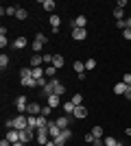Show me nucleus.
<instances>
[{
    "instance_id": "31",
    "label": "nucleus",
    "mask_w": 131,
    "mask_h": 146,
    "mask_svg": "<svg viewBox=\"0 0 131 146\" xmlns=\"http://www.w3.org/2000/svg\"><path fill=\"white\" fill-rule=\"evenodd\" d=\"M72 103H74V107L83 105V96H81V94H74V96H72Z\"/></svg>"
},
{
    "instance_id": "24",
    "label": "nucleus",
    "mask_w": 131,
    "mask_h": 146,
    "mask_svg": "<svg viewBox=\"0 0 131 146\" xmlns=\"http://www.w3.org/2000/svg\"><path fill=\"white\" fill-rule=\"evenodd\" d=\"M44 72H46V76L55 79V74H57V68H55V66H46V68H44Z\"/></svg>"
},
{
    "instance_id": "46",
    "label": "nucleus",
    "mask_w": 131,
    "mask_h": 146,
    "mask_svg": "<svg viewBox=\"0 0 131 146\" xmlns=\"http://www.w3.org/2000/svg\"><path fill=\"white\" fill-rule=\"evenodd\" d=\"M46 146H57V144H55V140H48V144H46Z\"/></svg>"
},
{
    "instance_id": "18",
    "label": "nucleus",
    "mask_w": 131,
    "mask_h": 146,
    "mask_svg": "<svg viewBox=\"0 0 131 146\" xmlns=\"http://www.w3.org/2000/svg\"><path fill=\"white\" fill-rule=\"evenodd\" d=\"M85 37H87V31L85 29H72V39L81 42V39H85Z\"/></svg>"
},
{
    "instance_id": "30",
    "label": "nucleus",
    "mask_w": 131,
    "mask_h": 146,
    "mask_svg": "<svg viewBox=\"0 0 131 146\" xmlns=\"http://www.w3.org/2000/svg\"><path fill=\"white\" fill-rule=\"evenodd\" d=\"M15 18H18V20H26V18H29V11H26V9H18Z\"/></svg>"
},
{
    "instance_id": "40",
    "label": "nucleus",
    "mask_w": 131,
    "mask_h": 146,
    "mask_svg": "<svg viewBox=\"0 0 131 146\" xmlns=\"http://www.w3.org/2000/svg\"><path fill=\"white\" fill-rule=\"evenodd\" d=\"M122 37H125L127 42H131V29H127V31H122Z\"/></svg>"
},
{
    "instance_id": "7",
    "label": "nucleus",
    "mask_w": 131,
    "mask_h": 146,
    "mask_svg": "<svg viewBox=\"0 0 131 146\" xmlns=\"http://www.w3.org/2000/svg\"><path fill=\"white\" fill-rule=\"evenodd\" d=\"M74 72H76V76H79L81 81L85 79V76H87V74H85L87 72V70H85V61H79V59L74 61Z\"/></svg>"
},
{
    "instance_id": "6",
    "label": "nucleus",
    "mask_w": 131,
    "mask_h": 146,
    "mask_svg": "<svg viewBox=\"0 0 131 146\" xmlns=\"http://www.w3.org/2000/svg\"><path fill=\"white\" fill-rule=\"evenodd\" d=\"M57 83H59L57 79H48V85H46V87H42V96H44V98L53 96V94H55V87H57Z\"/></svg>"
},
{
    "instance_id": "17",
    "label": "nucleus",
    "mask_w": 131,
    "mask_h": 146,
    "mask_svg": "<svg viewBox=\"0 0 131 146\" xmlns=\"http://www.w3.org/2000/svg\"><path fill=\"white\" fill-rule=\"evenodd\" d=\"M26 113H29V116H39V113H42V107H39V103H29V109H26Z\"/></svg>"
},
{
    "instance_id": "36",
    "label": "nucleus",
    "mask_w": 131,
    "mask_h": 146,
    "mask_svg": "<svg viewBox=\"0 0 131 146\" xmlns=\"http://www.w3.org/2000/svg\"><path fill=\"white\" fill-rule=\"evenodd\" d=\"M15 13H18L15 7H5V15H15Z\"/></svg>"
},
{
    "instance_id": "34",
    "label": "nucleus",
    "mask_w": 131,
    "mask_h": 146,
    "mask_svg": "<svg viewBox=\"0 0 131 146\" xmlns=\"http://www.w3.org/2000/svg\"><path fill=\"white\" fill-rule=\"evenodd\" d=\"M63 92H66V85H63V83H57V87H55V94H57V96H61Z\"/></svg>"
},
{
    "instance_id": "42",
    "label": "nucleus",
    "mask_w": 131,
    "mask_h": 146,
    "mask_svg": "<svg viewBox=\"0 0 131 146\" xmlns=\"http://www.w3.org/2000/svg\"><path fill=\"white\" fill-rule=\"evenodd\" d=\"M0 146H13V144L7 140V137H2V140H0Z\"/></svg>"
},
{
    "instance_id": "10",
    "label": "nucleus",
    "mask_w": 131,
    "mask_h": 146,
    "mask_svg": "<svg viewBox=\"0 0 131 146\" xmlns=\"http://www.w3.org/2000/svg\"><path fill=\"white\" fill-rule=\"evenodd\" d=\"M48 133H50V140H55L57 135L61 133V129L57 127V122H55V120H50V122H48Z\"/></svg>"
},
{
    "instance_id": "29",
    "label": "nucleus",
    "mask_w": 131,
    "mask_h": 146,
    "mask_svg": "<svg viewBox=\"0 0 131 146\" xmlns=\"http://www.w3.org/2000/svg\"><path fill=\"white\" fill-rule=\"evenodd\" d=\"M9 61H11V59H9V57H7L5 52H2V55H0V68H2V70H5V68L9 66Z\"/></svg>"
},
{
    "instance_id": "19",
    "label": "nucleus",
    "mask_w": 131,
    "mask_h": 146,
    "mask_svg": "<svg viewBox=\"0 0 131 146\" xmlns=\"http://www.w3.org/2000/svg\"><path fill=\"white\" fill-rule=\"evenodd\" d=\"M72 118H79V120H83V118H87V109L83 107V105H79V107H74V113H72Z\"/></svg>"
},
{
    "instance_id": "4",
    "label": "nucleus",
    "mask_w": 131,
    "mask_h": 146,
    "mask_svg": "<svg viewBox=\"0 0 131 146\" xmlns=\"http://www.w3.org/2000/svg\"><path fill=\"white\" fill-rule=\"evenodd\" d=\"M35 131H37V129H31V127H26V129H22V131H20V140L24 142H33L35 140Z\"/></svg>"
},
{
    "instance_id": "38",
    "label": "nucleus",
    "mask_w": 131,
    "mask_h": 146,
    "mask_svg": "<svg viewBox=\"0 0 131 146\" xmlns=\"http://www.w3.org/2000/svg\"><path fill=\"white\" fill-rule=\"evenodd\" d=\"M7 46H9V39H7V35H5V37H0V48L5 50Z\"/></svg>"
},
{
    "instance_id": "41",
    "label": "nucleus",
    "mask_w": 131,
    "mask_h": 146,
    "mask_svg": "<svg viewBox=\"0 0 131 146\" xmlns=\"http://www.w3.org/2000/svg\"><path fill=\"white\" fill-rule=\"evenodd\" d=\"M85 142H87V144H92V142H94V135H92V131H90V133H85Z\"/></svg>"
},
{
    "instance_id": "43",
    "label": "nucleus",
    "mask_w": 131,
    "mask_h": 146,
    "mask_svg": "<svg viewBox=\"0 0 131 146\" xmlns=\"http://www.w3.org/2000/svg\"><path fill=\"white\" fill-rule=\"evenodd\" d=\"M118 7L120 9H127V0H118Z\"/></svg>"
},
{
    "instance_id": "44",
    "label": "nucleus",
    "mask_w": 131,
    "mask_h": 146,
    "mask_svg": "<svg viewBox=\"0 0 131 146\" xmlns=\"http://www.w3.org/2000/svg\"><path fill=\"white\" fill-rule=\"evenodd\" d=\"M125 96H127V100H131V87H127V92H125Z\"/></svg>"
},
{
    "instance_id": "37",
    "label": "nucleus",
    "mask_w": 131,
    "mask_h": 146,
    "mask_svg": "<svg viewBox=\"0 0 131 146\" xmlns=\"http://www.w3.org/2000/svg\"><path fill=\"white\" fill-rule=\"evenodd\" d=\"M122 83H125L127 87H131V72H129V74H125V76H122Z\"/></svg>"
},
{
    "instance_id": "27",
    "label": "nucleus",
    "mask_w": 131,
    "mask_h": 146,
    "mask_svg": "<svg viewBox=\"0 0 131 146\" xmlns=\"http://www.w3.org/2000/svg\"><path fill=\"white\" fill-rule=\"evenodd\" d=\"M48 118L46 116H37V129H42V127H48Z\"/></svg>"
},
{
    "instance_id": "20",
    "label": "nucleus",
    "mask_w": 131,
    "mask_h": 146,
    "mask_svg": "<svg viewBox=\"0 0 131 146\" xmlns=\"http://www.w3.org/2000/svg\"><path fill=\"white\" fill-rule=\"evenodd\" d=\"M29 66H31V68H42L44 66V57L42 55H33L31 61H29Z\"/></svg>"
},
{
    "instance_id": "25",
    "label": "nucleus",
    "mask_w": 131,
    "mask_h": 146,
    "mask_svg": "<svg viewBox=\"0 0 131 146\" xmlns=\"http://www.w3.org/2000/svg\"><path fill=\"white\" fill-rule=\"evenodd\" d=\"M42 9H44V11H53V9H55V2H53V0H44Z\"/></svg>"
},
{
    "instance_id": "14",
    "label": "nucleus",
    "mask_w": 131,
    "mask_h": 146,
    "mask_svg": "<svg viewBox=\"0 0 131 146\" xmlns=\"http://www.w3.org/2000/svg\"><path fill=\"white\" fill-rule=\"evenodd\" d=\"M7 140L11 142V144L20 142V131H18V129H9V131H7Z\"/></svg>"
},
{
    "instance_id": "47",
    "label": "nucleus",
    "mask_w": 131,
    "mask_h": 146,
    "mask_svg": "<svg viewBox=\"0 0 131 146\" xmlns=\"http://www.w3.org/2000/svg\"><path fill=\"white\" fill-rule=\"evenodd\" d=\"M13 146H24V142L20 140V142H15V144H13Z\"/></svg>"
},
{
    "instance_id": "39",
    "label": "nucleus",
    "mask_w": 131,
    "mask_h": 146,
    "mask_svg": "<svg viewBox=\"0 0 131 146\" xmlns=\"http://www.w3.org/2000/svg\"><path fill=\"white\" fill-rule=\"evenodd\" d=\"M116 26H118L120 31H127V22H125V20H120V22H116Z\"/></svg>"
},
{
    "instance_id": "21",
    "label": "nucleus",
    "mask_w": 131,
    "mask_h": 146,
    "mask_svg": "<svg viewBox=\"0 0 131 146\" xmlns=\"http://www.w3.org/2000/svg\"><path fill=\"white\" fill-rule=\"evenodd\" d=\"M61 109L66 111V116H72V113H74V103H72V100H68V103L61 105Z\"/></svg>"
},
{
    "instance_id": "11",
    "label": "nucleus",
    "mask_w": 131,
    "mask_h": 146,
    "mask_svg": "<svg viewBox=\"0 0 131 146\" xmlns=\"http://www.w3.org/2000/svg\"><path fill=\"white\" fill-rule=\"evenodd\" d=\"M46 105H48V107H53V109H57V107L61 105V96H57V94L48 96V98H46Z\"/></svg>"
},
{
    "instance_id": "3",
    "label": "nucleus",
    "mask_w": 131,
    "mask_h": 146,
    "mask_svg": "<svg viewBox=\"0 0 131 146\" xmlns=\"http://www.w3.org/2000/svg\"><path fill=\"white\" fill-rule=\"evenodd\" d=\"M46 42H48V39H46V35H44V33H37V35H35V42L31 44L33 50H35V55H39V50L46 46Z\"/></svg>"
},
{
    "instance_id": "28",
    "label": "nucleus",
    "mask_w": 131,
    "mask_h": 146,
    "mask_svg": "<svg viewBox=\"0 0 131 146\" xmlns=\"http://www.w3.org/2000/svg\"><path fill=\"white\" fill-rule=\"evenodd\" d=\"M103 142H105V146H118L116 137H112V135H107V137H103Z\"/></svg>"
},
{
    "instance_id": "35",
    "label": "nucleus",
    "mask_w": 131,
    "mask_h": 146,
    "mask_svg": "<svg viewBox=\"0 0 131 146\" xmlns=\"http://www.w3.org/2000/svg\"><path fill=\"white\" fill-rule=\"evenodd\" d=\"M96 68V59H87L85 61V70H94Z\"/></svg>"
},
{
    "instance_id": "32",
    "label": "nucleus",
    "mask_w": 131,
    "mask_h": 146,
    "mask_svg": "<svg viewBox=\"0 0 131 146\" xmlns=\"http://www.w3.org/2000/svg\"><path fill=\"white\" fill-rule=\"evenodd\" d=\"M92 135L94 137H103V127H92Z\"/></svg>"
},
{
    "instance_id": "23",
    "label": "nucleus",
    "mask_w": 131,
    "mask_h": 146,
    "mask_svg": "<svg viewBox=\"0 0 131 146\" xmlns=\"http://www.w3.org/2000/svg\"><path fill=\"white\" fill-rule=\"evenodd\" d=\"M63 63H66V61H63V57H61V55H55V59H53V66L59 70V68H63Z\"/></svg>"
},
{
    "instance_id": "8",
    "label": "nucleus",
    "mask_w": 131,
    "mask_h": 146,
    "mask_svg": "<svg viewBox=\"0 0 131 146\" xmlns=\"http://www.w3.org/2000/svg\"><path fill=\"white\" fill-rule=\"evenodd\" d=\"M15 109H18L20 113L29 109V100H26V96H24V94H22L20 98H15Z\"/></svg>"
},
{
    "instance_id": "26",
    "label": "nucleus",
    "mask_w": 131,
    "mask_h": 146,
    "mask_svg": "<svg viewBox=\"0 0 131 146\" xmlns=\"http://www.w3.org/2000/svg\"><path fill=\"white\" fill-rule=\"evenodd\" d=\"M122 15H125V9L116 7V9H114V18H116V22H120V20H122Z\"/></svg>"
},
{
    "instance_id": "12",
    "label": "nucleus",
    "mask_w": 131,
    "mask_h": 146,
    "mask_svg": "<svg viewBox=\"0 0 131 146\" xmlns=\"http://www.w3.org/2000/svg\"><path fill=\"white\" fill-rule=\"evenodd\" d=\"M20 83H22V87H29V90H33V87H39V83L33 76H26V79H20Z\"/></svg>"
},
{
    "instance_id": "22",
    "label": "nucleus",
    "mask_w": 131,
    "mask_h": 146,
    "mask_svg": "<svg viewBox=\"0 0 131 146\" xmlns=\"http://www.w3.org/2000/svg\"><path fill=\"white\" fill-rule=\"evenodd\" d=\"M125 92H127V85H125V83H122V81L114 85V94H122V96H125Z\"/></svg>"
},
{
    "instance_id": "9",
    "label": "nucleus",
    "mask_w": 131,
    "mask_h": 146,
    "mask_svg": "<svg viewBox=\"0 0 131 146\" xmlns=\"http://www.w3.org/2000/svg\"><path fill=\"white\" fill-rule=\"evenodd\" d=\"M70 120H72V116H66V113H63V116H57V127L59 129H68L70 127Z\"/></svg>"
},
{
    "instance_id": "48",
    "label": "nucleus",
    "mask_w": 131,
    "mask_h": 146,
    "mask_svg": "<svg viewBox=\"0 0 131 146\" xmlns=\"http://www.w3.org/2000/svg\"><path fill=\"white\" fill-rule=\"evenodd\" d=\"M118 146H125V144H120V142H118Z\"/></svg>"
},
{
    "instance_id": "1",
    "label": "nucleus",
    "mask_w": 131,
    "mask_h": 146,
    "mask_svg": "<svg viewBox=\"0 0 131 146\" xmlns=\"http://www.w3.org/2000/svg\"><path fill=\"white\" fill-rule=\"evenodd\" d=\"M48 140H50L48 127H42V129H37V131H35V142H37L39 146H46V144H48Z\"/></svg>"
},
{
    "instance_id": "33",
    "label": "nucleus",
    "mask_w": 131,
    "mask_h": 146,
    "mask_svg": "<svg viewBox=\"0 0 131 146\" xmlns=\"http://www.w3.org/2000/svg\"><path fill=\"white\" fill-rule=\"evenodd\" d=\"M50 113H53V107H48V105H44V107H42V113H39V116H46V118H48Z\"/></svg>"
},
{
    "instance_id": "16",
    "label": "nucleus",
    "mask_w": 131,
    "mask_h": 146,
    "mask_svg": "<svg viewBox=\"0 0 131 146\" xmlns=\"http://www.w3.org/2000/svg\"><path fill=\"white\" fill-rule=\"evenodd\" d=\"M87 18L85 15H76V20H72V29H85Z\"/></svg>"
},
{
    "instance_id": "5",
    "label": "nucleus",
    "mask_w": 131,
    "mask_h": 146,
    "mask_svg": "<svg viewBox=\"0 0 131 146\" xmlns=\"http://www.w3.org/2000/svg\"><path fill=\"white\" fill-rule=\"evenodd\" d=\"M29 127V116H15L13 118V129H18V131H22V129H26Z\"/></svg>"
},
{
    "instance_id": "13",
    "label": "nucleus",
    "mask_w": 131,
    "mask_h": 146,
    "mask_svg": "<svg viewBox=\"0 0 131 146\" xmlns=\"http://www.w3.org/2000/svg\"><path fill=\"white\" fill-rule=\"evenodd\" d=\"M59 26H61V18L59 15H50V29H53V33H59Z\"/></svg>"
},
{
    "instance_id": "15",
    "label": "nucleus",
    "mask_w": 131,
    "mask_h": 146,
    "mask_svg": "<svg viewBox=\"0 0 131 146\" xmlns=\"http://www.w3.org/2000/svg\"><path fill=\"white\" fill-rule=\"evenodd\" d=\"M13 48H15V50H24L26 48V37L24 35L15 37V39H13Z\"/></svg>"
},
{
    "instance_id": "45",
    "label": "nucleus",
    "mask_w": 131,
    "mask_h": 146,
    "mask_svg": "<svg viewBox=\"0 0 131 146\" xmlns=\"http://www.w3.org/2000/svg\"><path fill=\"white\" fill-rule=\"evenodd\" d=\"M125 22H127V29H131V15H129V18L125 20Z\"/></svg>"
},
{
    "instance_id": "2",
    "label": "nucleus",
    "mask_w": 131,
    "mask_h": 146,
    "mask_svg": "<svg viewBox=\"0 0 131 146\" xmlns=\"http://www.w3.org/2000/svg\"><path fill=\"white\" fill-rule=\"evenodd\" d=\"M70 140H72V131H70V129H61V133L55 137V144L57 146H66Z\"/></svg>"
}]
</instances>
